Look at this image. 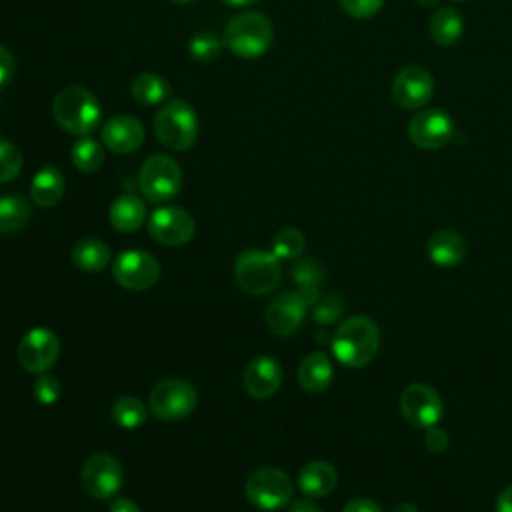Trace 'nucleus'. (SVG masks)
Listing matches in <instances>:
<instances>
[{"label": "nucleus", "instance_id": "obj_1", "mask_svg": "<svg viewBox=\"0 0 512 512\" xmlns=\"http://www.w3.org/2000/svg\"><path fill=\"white\" fill-rule=\"evenodd\" d=\"M334 358L346 368H362L370 364L380 348L378 324L362 314L346 318L330 340Z\"/></svg>", "mask_w": 512, "mask_h": 512}, {"label": "nucleus", "instance_id": "obj_2", "mask_svg": "<svg viewBox=\"0 0 512 512\" xmlns=\"http://www.w3.org/2000/svg\"><path fill=\"white\" fill-rule=\"evenodd\" d=\"M52 114L58 126L76 136H88L100 124L102 108L98 98L82 86H66L52 102Z\"/></svg>", "mask_w": 512, "mask_h": 512}, {"label": "nucleus", "instance_id": "obj_3", "mask_svg": "<svg viewBox=\"0 0 512 512\" xmlns=\"http://www.w3.org/2000/svg\"><path fill=\"white\" fill-rule=\"evenodd\" d=\"M154 136L168 150H188L198 140L200 124L196 110L182 98L168 100L152 118Z\"/></svg>", "mask_w": 512, "mask_h": 512}, {"label": "nucleus", "instance_id": "obj_4", "mask_svg": "<svg viewBox=\"0 0 512 512\" xmlns=\"http://www.w3.org/2000/svg\"><path fill=\"white\" fill-rule=\"evenodd\" d=\"M274 40L272 22L254 10L232 16L224 28V46L240 58L262 56Z\"/></svg>", "mask_w": 512, "mask_h": 512}, {"label": "nucleus", "instance_id": "obj_5", "mask_svg": "<svg viewBox=\"0 0 512 512\" xmlns=\"http://www.w3.org/2000/svg\"><path fill=\"white\" fill-rule=\"evenodd\" d=\"M234 278L244 292L252 296H264L276 290V286L280 284V258L274 252L258 248L244 250L234 262Z\"/></svg>", "mask_w": 512, "mask_h": 512}, {"label": "nucleus", "instance_id": "obj_6", "mask_svg": "<svg viewBox=\"0 0 512 512\" xmlns=\"http://www.w3.org/2000/svg\"><path fill=\"white\" fill-rule=\"evenodd\" d=\"M244 494L254 508L274 512L292 502L294 484L284 470L274 466H262L248 476Z\"/></svg>", "mask_w": 512, "mask_h": 512}, {"label": "nucleus", "instance_id": "obj_7", "mask_svg": "<svg viewBox=\"0 0 512 512\" xmlns=\"http://www.w3.org/2000/svg\"><path fill=\"white\" fill-rule=\"evenodd\" d=\"M182 182V168L168 154H152L144 160L138 174L140 192L150 202L172 200L180 192Z\"/></svg>", "mask_w": 512, "mask_h": 512}, {"label": "nucleus", "instance_id": "obj_8", "mask_svg": "<svg viewBox=\"0 0 512 512\" xmlns=\"http://www.w3.org/2000/svg\"><path fill=\"white\" fill-rule=\"evenodd\" d=\"M198 392L192 382L184 378L160 380L148 396V410L158 420H180L194 412Z\"/></svg>", "mask_w": 512, "mask_h": 512}, {"label": "nucleus", "instance_id": "obj_9", "mask_svg": "<svg viewBox=\"0 0 512 512\" xmlns=\"http://www.w3.org/2000/svg\"><path fill=\"white\" fill-rule=\"evenodd\" d=\"M114 280L132 292L152 288L160 278L158 258L144 250H126L116 256L112 264Z\"/></svg>", "mask_w": 512, "mask_h": 512}, {"label": "nucleus", "instance_id": "obj_10", "mask_svg": "<svg viewBox=\"0 0 512 512\" xmlns=\"http://www.w3.org/2000/svg\"><path fill=\"white\" fill-rule=\"evenodd\" d=\"M398 406L404 420L416 428L436 426L444 412V404L436 388L422 382L408 384L400 394Z\"/></svg>", "mask_w": 512, "mask_h": 512}, {"label": "nucleus", "instance_id": "obj_11", "mask_svg": "<svg viewBox=\"0 0 512 512\" xmlns=\"http://www.w3.org/2000/svg\"><path fill=\"white\" fill-rule=\"evenodd\" d=\"M454 136V120L442 108H420L408 122V138L422 150H440Z\"/></svg>", "mask_w": 512, "mask_h": 512}, {"label": "nucleus", "instance_id": "obj_12", "mask_svg": "<svg viewBox=\"0 0 512 512\" xmlns=\"http://www.w3.org/2000/svg\"><path fill=\"white\" fill-rule=\"evenodd\" d=\"M58 356H60V340L46 326L30 328L18 344V362L26 372H32V374L48 372L56 364Z\"/></svg>", "mask_w": 512, "mask_h": 512}, {"label": "nucleus", "instance_id": "obj_13", "mask_svg": "<svg viewBox=\"0 0 512 512\" xmlns=\"http://www.w3.org/2000/svg\"><path fill=\"white\" fill-rule=\"evenodd\" d=\"M148 232L162 246H182L196 232L194 218L180 206H160L148 216Z\"/></svg>", "mask_w": 512, "mask_h": 512}, {"label": "nucleus", "instance_id": "obj_14", "mask_svg": "<svg viewBox=\"0 0 512 512\" xmlns=\"http://www.w3.org/2000/svg\"><path fill=\"white\" fill-rule=\"evenodd\" d=\"M122 478H124L122 464L106 452L92 454L82 464V472H80L84 490L98 500L112 498L120 490Z\"/></svg>", "mask_w": 512, "mask_h": 512}, {"label": "nucleus", "instance_id": "obj_15", "mask_svg": "<svg viewBox=\"0 0 512 512\" xmlns=\"http://www.w3.org/2000/svg\"><path fill=\"white\" fill-rule=\"evenodd\" d=\"M390 92H392V100L400 108L420 110L430 102L434 94V78L424 66L410 64V66H404L394 76Z\"/></svg>", "mask_w": 512, "mask_h": 512}, {"label": "nucleus", "instance_id": "obj_16", "mask_svg": "<svg viewBox=\"0 0 512 512\" xmlns=\"http://www.w3.org/2000/svg\"><path fill=\"white\" fill-rule=\"evenodd\" d=\"M308 304L298 292H282L274 296L264 312L266 326L276 336H292L304 322Z\"/></svg>", "mask_w": 512, "mask_h": 512}, {"label": "nucleus", "instance_id": "obj_17", "mask_svg": "<svg viewBox=\"0 0 512 512\" xmlns=\"http://www.w3.org/2000/svg\"><path fill=\"white\" fill-rule=\"evenodd\" d=\"M102 142L116 154H130L144 144V126L128 114H114L100 126Z\"/></svg>", "mask_w": 512, "mask_h": 512}, {"label": "nucleus", "instance_id": "obj_18", "mask_svg": "<svg viewBox=\"0 0 512 512\" xmlns=\"http://www.w3.org/2000/svg\"><path fill=\"white\" fill-rule=\"evenodd\" d=\"M282 384V366L274 356H256L244 370L242 386L248 396L266 400L278 392Z\"/></svg>", "mask_w": 512, "mask_h": 512}, {"label": "nucleus", "instance_id": "obj_19", "mask_svg": "<svg viewBox=\"0 0 512 512\" xmlns=\"http://www.w3.org/2000/svg\"><path fill=\"white\" fill-rule=\"evenodd\" d=\"M426 252L436 266L452 268L466 258V240L456 230H436L428 238Z\"/></svg>", "mask_w": 512, "mask_h": 512}, {"label": "nucleus", "instance_id": "obj_20", "mask_svg": "<svg viewBox=\"0 0 512 512\" xmlns=\"http://www.w3.org/2000/svg\"><path fill=\"white\" fill-rule=\"evenodd\" d=\"M338 484V472L324 460H312L298 472V488L310 498L328 496Z\"/></svg>", "mask_w": 512, "mask_h": 512}, {"label": "nucleus", "instance_id": "obj_21", "mask_svg": "<svg viewBox=\"0 0 512 512\" xmlns=\"http://www.w3.org/2000/svg\"><path fill=\"white\" fill-rule=\"evenodd\" d=\"M108 218H110V224L114 230L134 232L146 220V204L136 194H122L110 204Z\"/></svg>", "mask_w": 512, "mask_h": 512}, {"label": "nucleus", "instance_id": "obj_22", "mask_svg": "<svg viewBox=\"0 0 512 512\" xmlns=\"http://www.w3.org/2000/svg\"><path fill=\"white\" fill-rule=\"evenodd\" d=\"M64 176L56 166L40 168L30 182V198L40 208L56 206L64 196Z\"/></svg>", "mask_w": 512, "mask_h": 512}, {"label": "nucleus", "instance_id": "obj_23", "mask_svg": "<svg viewBox=\"0 0 512 512\" xmlns=\"http://www.w3.org/2000/svg\"><path fill=\"white\" fill-rule=\"evenodd\" d=\"M298 382L310 394L324 392L332 382V362L324 352H310L298 366Z\"/></svg>", "mask_w": 512, "mask_h": 512}, {"label": "nucleus", "instance_id": "obj_24", "mask_svg": "<svg viewBox=\"0 0 512 512\" xmlns=\"http://www.w3.org/2000/svg\"><path fill=\"white\" fill-rule=\"evenodd\" d=\"M428 32L438 46L450 48L460 40L464 32V20L454 6H442L430 16Z\"/></svg>", "mask_w": 512, "mask_h": 512}, {"label": "nucleus", "instance_id": "obj_25", "mask_svg": "<svg viewBox=\"0 0 512 512\" xmlns=\"http://www.w3.org/2000/svg\"><path fill=\"white\" fill-rule=\"evenodd\" d=\"M70 258L84 272H100L110 264V248L100 238H80L72 246Z\"/></svg>", "mask_w": 512, "mask_h": 512}, {"label": "nucleus", "instance_id": "obj_26", "mask_svg": "<svg viewBox=\"0 0 512 512\" xmlns=\"http://www.w3.org/2000/svg\"><path fill=\"white\" fill-rule=\"evenodd\" d=\"M292 280L298 284V294L302 296V300L310 306H314L320 300V284L324 280V268L318 260L314 258H304L298 260L292 266Z\"/></svg>", "mask_w": 512, "mask_h": 512}, {"label": "nucleus", "instance_id": "obj_27", "mask_svg": "<svg viewBox=\"0 0 512 512\" xmlns=\"http://www.w3.org/2000/svg\"><path fill=\"white\" fill-rule=\"evenodd\" d=\"M130 94L142 106H156L170 96V84L160 74L142 72L132 80Z\"/></svg>", "mask_w": 512, "mask_h": 512}, {"label": "nucleus", "instance_id": "obj_28", "mask_svg": "<svg viewBox=\"0 0 512 512\" xmlns=\"http://www.w3.org/2000/svg\"><path fill=\"white\" fill-rule=\"evenodd\" d=\"M32 216L30 202L20 194L0 196V234H14L22 230Z\"/></svg>", "mask_w": 512, "mask_h": 512}, {"label": "nucleus", "instance_id": "obj_29", "mask_svg": "<svg viewBox=\"0 0 512 512\" xmlns=\"http://www.w3.org/2000/svg\"><path fill=\"white\" fill-rule=\"evenodd\" d=\"M148 406L134 396H122L112 404V420L126 430L140 428L148 420Z\"/></svg>", "mask_w": 512, "mask_h": 512}, {"label": "nucleus", "instance_id": "obj_30", "mask_svg": "<svg viewBox=\"0 0 512 512\" xmlns=\"http://www.w3.org/2000/svg\"><path fill=\"white\" fill-rule=\"evenodd\" d=\"M70 158H72V164L80 172L90 174V172H96L104 164V148L94 138L80 136L70 150Z\"/></svg>", "mask_w": 512, "mask_h": 512}, {"label": "nucleus", "instance_id": "obj_31", "mask_svg": "<svg viewBox=\"0 0 512 512\" xmlns=\"http://www.w3.org/2000/svg\"><path fill=\"white\" fill-rule=\"evenodd\" d=\"M306 238L298 228H282L272 238V252L280 260H294L304 252Z\"/></svg>", "mask_w": 512, "mask_h": 512}, {"label": "nucleus", "instance_id": "obj_32", "mask_svg": "<svg viewBox=\"0 0 512 512\" xmlns=\"http://www.w3.org/2000/svg\"><path fill=\"white\" fill-rule=\"evenodd\" d=\"M222 40L212 30L196 32L188 42V52L198 62H212L222 48Z\"/></svg>", "mask_w": 512, "mask_h": 512}, {"label": "nucleus", "instance_id": "obj_33", "mask_svg": "<svg viewBox=\"0 0 512 512\" xmlns=\"http://www.w3.org/2000/svg\"><path fill=\"white\" fill-rule=\"evenodd\" d=\"M24 164V156L16 144L0 138V184L14 180Z\"/></svg>", "mask_w": 512, "mask_h": 512}, {"label": "nucleus", "instance_id": "obj_34", "mask_svg": "<svg viewBox=\"0 0 512 512\" xmlns=\"http://www.w3.org/2000/svg\"><path fill=\"white\" fill-rule=\"evenodd\" d=\"M344 312V300L336 294H328L324 298H320L314 306H312V318L316 324H332L334 320H338Z\"/></svg>", "mask_w": 512, "mask_h": 512}, {"label": "nucleus", "instance_id": "obj_35", "mask_svg": "<svg viewBox=\"0 0 512 512\" xmlns=\"http://www.w3.org/2000/svg\"><path fill=\"white\" fill-rule=\"evenodd\" d=\"M32 390H34V398L44 406H50L60 398V382L56 380V376L48 372H42L36 376Z\"/></svg>", "mask_w": 512, "mask_h": 512}, {"label": "nucleus", "instance_id": "obj_36", "mask_svg": "<svg viewBox=\"0 0 512 512\" xmlns=\"http://www.w3.org/2000/svg\"><path fill=\"white\" fill-rule=\"evenodd\" d=\"M384 2L386 0H338L340 8L356 20H366L376 16L382 10Z\"/></svg>", "mask_w": 512, "mask_h": 512}, {"label": "nucleus", "instance_id": "obj_37", "mask_svg": "<svg viewBox=\"0 0 512 512\" xmlns=\"http://www.w3.org/2000/svg\"><path fill=\"white\" fill-rule=\"evenodd\" d=\"M14 72H16V62L12 52L4 44H0V90L12 82Z\"/></svg>", "mask_w": 512, "mask_h": 512}, {"label": "nucleus", "instance_id": "obj_38", "mask_svg": "<svg viewBox=\"0 0 512 512\" xmlns=\"http://www.w3.org/2000/svg\"><path fill=\"white\" fill-rule=\"evenodd\" d=\"M424 442H426V448H428L430 452L440 454V452H444V450L448 448V442H450V440H448V434H446L442 428L430 426V428H426Z\"/></svg>", "mask_w": 512, "mask_h": 512}, {"label": "nucleus", "instance_id": "obj_39", "mask_svg": "<svg viewBox=\"0 0 512 512\" xmlns=\"http://www.w3.org/2000/svg\"><path fill=\"white\" fill-rule=\"evenodd\" d=\"M342 512H382V508L370 498H354L344 504Z\"/></svg>", "mask_w": 512, "mask_h": 512}, {"label": "nucleus", "instance_id": "obj_40", "mask_svg": "<svg viewBox=\"0 0 512 512\" xmlns=\"http://www.w3.org/2000/svg\"><path fill=\"white\" fill-rule=\"evenodd\" d=\"M108 512H142V510H140V506L134 500H130L126 496H120V498L112 500Z\"/></svg>", "mask_w": 512, "mask_h": 512}, {"label": "nucleus", "instance_id": "obj_41", "mask_svg": "<svg viewBox=\"0 0 512 512\" xmlns=\"http://www.w3.org/2000/svg\"><path fill=\"white\" fill-rule=\"evenodd\" d=\"M288 512H322V508L310 498H298L290 502Z\"/></svg>", "mask_w": 512, "mask_h": 512}, {"label": "nucleus", "instance_id": "obj_42", "mask_svg": "<svg viewBox=\"0 0 512 512\" xmlns=\"http://www.w3.org/2000/svg\"><path fill=\"white\" fill-rule=\"evenodd\" d=\"M496 512H512V484L500 490L496 498Z\"/></svg>", "mask_w": 512, "mask_h": 512}, {"label": "nucleus", "instance_id": "obj_43", "mask_svg": "<svg viewBox=\"0 0 512 512\" xmlns=\"http://www.w3.org/2000/svg\"><path fill=\"white\" fill-rule=\"evenodd\" d=\"M392 512H418V510H416V506L410 504V502H398V504L392 508Z\"/></svg>", "mask_w": 512, "mask_h": 512}, {"label": "nucleus", "instance_id": "obj_44", "mask_svg": "<svg viewBox=\"0 0 512 512\" xmlns=\"http://www.w3.org/2000/svg\"><path fill=\"white\" fill-rule=\"evenodd\" d=\"M224 4H228V6H238V8H242V6H252V4H256L258 0H222Z\"/></svg>", "mask_w": 512, "mask_h": 512}, {"label": "nucleus", "instance_id": "obj_45", "mask_svg": "<svg viewBox=\"0 0 512 512\" xmlns=\"http://www.w3.org/2000/svg\"><path fill=\"white\" fill-rule=\"evenodd\" d=\"M418 4H420L422 8H434V6L440 4V0H418Z\"/></svg>", "mask_w": 512, "mask_h": 512}, {"label": "nucleus", "instance_id": "obj_46", "mask_svg": "<svg viewBox=\"0 0 512 512\" xmlns=\"http://www.w3.org/2000/svg\"><path fill=\"white\" fill-rule=\"evenodd\" d=\"M170 2H174V4H190L194 0H170Z\"/></svg>", "mask_w": 512, "mask_h": 512}, {"label": "nucleus", "instance_id": "obj_47", "mask_svg": "<svg viewBox=\"0 0 512 512\" xmlns=\"http://www.w3.org/2000/svg\"><path fill=\"white\" fill-rule=\"evenodd\" d=\"M456 2H464V0H456Z\"/></svg>", "mask_w": 512, "mask_h": 512}]
</instances>
